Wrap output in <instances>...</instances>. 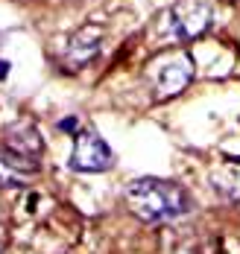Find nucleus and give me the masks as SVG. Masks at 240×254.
I'll list each match as a JSON object with an SVG mask.
<instances>
[{
  "label": "nucleus",
  "instance_id": "obj_1",
  "mask_svg": "<svg viewBox=\"0 0 240 254\" xmlns=\"http://www.w3.org/2000/svg\"><path fill=\"white\" fill-rule=\"evenodd\" d=\"M126 204L138 219L159 225L182 219L190 210V196L185 187L164 178H135L126 187Z\"/></svg>",
  "mask_w": 240,
  "mask_h": 254
},
{
  "label": "nucleus",
  "instance_id": "obj_2",
  "mask_svg": "<svg viewBox=\"0 0 240 254\" xmlns=\"http://www.w3.org/2000/svg\"><path fill=\"white\" fill-rule=\"evenodd\" d=\"M211 15H214V6L208 0H179L173 3L164 18H161V29L179 41H190L196 35H202L208 26H211Z\"/></svg>",
  "mask_w": 240,
  "mask_h": 254
},
{
  "label": "nucleus",
  "instance_id": "obj_3",
  "mask_svg": "<svg viewBox=\"0 0 240 254\" xmlns=\"http://www.w3.org/2000/svg\"><path fill=\"white\" fill-rule=\"evenodd\" d=\"M190 76H193V62L187 53H164L153 62V88L159 100L182 94Z\"/></svg>",
  "mask_w": 240,
  "mask_h": 254
},
{
  "label": "nucleus",
  "instance_id": "obj_4",
  "mask_svg": "<svg viewBox=\"0 0 240 254\" xmlns=\"http://www.w3.org/2000/svg\"><path fill=\"white\" fill-rule=\"evenodd\" d=\"M71 167L77 173H103L111 167V149L108 143L97 134V128H82L74 137V155Z\"/></svg>",
  "mask_w": 240,
  "mask_h": 254
},
{
  "label": "nucleus",
  "instance_id": "obj_5",
  "mask_svg": "<svg viewBox=\"0 0 240 254\" xmlns=\"http://www.w3.org/2000/svg\"><path fill=\"white\" fill-rule=\"evenodd\" d=\"M35 167H38V164L21 158L18 152H12L6 143H0V187H3V190H9V187H12V190H21Z\"/></svg>",
  "mask_w": 240,
  "mask_h": 254
},
{
  "label": "nucleus",
  "instance_id": "obj_6",
  "mask_svg": "<svg viewBox=\"0 0 240 254\" xmlns=\"http://www.w3.org/2000/svg\"><path fill=\"white\" fill-rule=\"evenodd\" d=\"M3 143L32 164H38V158H41V137H38V128L32 123H18V126L6 128Z\"/></svg>",
  "mask_w": 240,
  "mask_h": 254
},
{
  "label": "nucleus",
  "instance_id": "obj_7",
  "mask_svg": "<svg viewBox=\"0 0 240 254\" xmlns=\"http://www.w3.org/2000/svg\"><path fill=\"white\" fill-rule=\"evenodd\" d=\"M97 47H100V29L97 26H85L80 35L71 41V50H68V56H71V62L77 64H85L94 53H97Z\"/></svg>",
  "mask_w": 240,
  "mask_h": 254
},
{
  "label": "nucleus",
  "instance_id": "obj_8",
  "mask_svg": "<svg viewBox=\"0 0 240 254\" xmlns=\"http://www.w3.org/2000/svg\"><path fill=\"white\" fill-rule=\"evenodd\" d=\"M214 190L232 202H240V167H223L220 173L211 176Z\"/></svg>",
  "mask_w": 240,
  "mask_h": 254
},
{
  "label": "nucleus",
  "instance_id": "obj_9",
  "mask_svg": "<svg viewBox=\"0 0 240 254\" xmlns=\"http://www.w3.org/2000/svg\"><path fill=\"white\" fill-rule=\"evenodd\" d=\"M199 254H240V243L235 237H214L202 246Z\"/></svg>",
  "mask_w": 240,
  "mask_h": 254
},
{
  "label": "nucleus",
  "instance_id": "obj_10",
  "mask_svg": "<svg viewBox=\"0 0 240 254\" xmlns=\"http://www.w3.org/2000/svg\"><path fill=\"white\" fill-rule=\"evenodd\" d=\"M59 128H62V131H74V128H77V117H68V120H62V123H59Z\"/></svg>",
  "mask_w": 240,
  "mask_h": 254
},
{
  "label": "nucleus",
  "instance_id": "obj_11",
  "mask_svg": "<svg viewBox=\"0 0 240 254\" xmlns=\"http://www.w3.org/2000/svg\"><path fill=\"white\" fill-rule=\"evenodd\" d=\"M6 76H9V62L0 59V79H6Z\"/></svg>",
  "mask_w": 240,
  "mask_h": 254
},
{
  "label": "nucleus",
  "instance_id": "obj_12",
  "mask_svg": "<svg viewBox=\"0 0 240 254\" xmlns=\"http://www.w3.org/2000/svg\"><path fill=\"white\" fill-rule=\"evenodd\" d=\"M0 254H3V243H0Z\"/></svg>",
  "mask_w": 240,
  "mask_h": 254
}]
</instances>
